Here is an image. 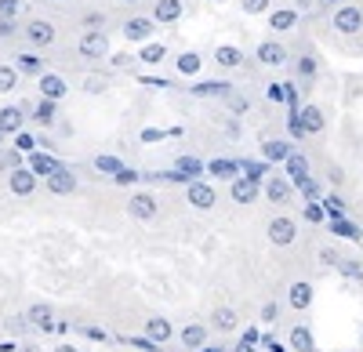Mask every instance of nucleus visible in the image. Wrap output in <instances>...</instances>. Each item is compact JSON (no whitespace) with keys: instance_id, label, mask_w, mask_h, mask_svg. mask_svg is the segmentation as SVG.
Masks as SVG:
<instances>
[{"instance_id":"obj_47","label":"nucleus","mask_w":363,"mask_h":352,"mask_svg":"<svg viewBox=\"0 0 363 352\" xmlns=\"http://www.w3.org/2000/svg\"><path fill=\"white\" fill-rule=\"evenodd\" d=\"M131 62H135V58H128V55H116V58H113L116 69H124V66H131Z\"/></svg>"},{"instance_id":"obj_42","label":"nucleus","mask_w":363,"mask_h":352,"mask_svg":"<svg viewBox=\"0 0 363 352\" xmlns=\"http://www.w3.org/2000/svg\"><path fill=\"white\" fill-rule=\"evenodd\" d=\"M22 0H0V18H18Z\"/></svg>"},{"instance_id":"obj_30","label":"nucleus","mask_w":363,"mask_h":352,"mask_svg":"<svg viewBox=\"0 0 363 352\" xmlns=\"http://www.w3.org/2000/svg\"><path fill=\"white\" fill-rule=\"evenodd\" d=\"M174 69H178L182 76H196V73L203 69V55H200V51H182V55L174 58Z\"/></svg>"},{"instance_id":"obj_1","label":"nucleus","mask_w":363,"mask_h":352,"mask_svg":"<svg viewBox=\"0 0 363 352\" xmlns=\"http://www.w3.org/2000/svg\"><path fill=\"white\" fill-rule=\"evenodd\" d=\"M330 29H335L338 37H363V4L359 0L335 8V15H330Z\"/></svg>"},{"instance_id":"obj_41","label":"nucleus","mask_w":363,"mask_h":352,"mask_svg":"<svg viewBox=\"0 0 363 352\" xmlns=\"http://www.w3.org/2000/svg\"><path fill=\"white\" fill-rule=\"evenodd\" d=\"M15 149L33 153V149H37V138H33V135H26V131H18V135H15Z\"/></svg>"},{"instance_id":"obj_14","label":"nucleus","mask_w":363,"mask_h":352,"mask_svg":"<svg viewBox=\"0 0 363 352\" xmlns=\"http://www.w3.org/2000/svg\"><path fill=\"white\" fill-rule=\"evenodd\" d=\"M26 324H29V331H58V324H55V309L48 305V302H37V305H29L26 312Z\"/></svg>"},{"instance_id":"obj_55","label":"nucleus","mask_w":363,"mask_h":352,"mask_svg":"<svg viewBox=\"0 0 363 352\" xmlns=\"http://www.w3.org/2000/svg\"><path fill=\"white\" fill-rule=\"evenodd\" d=\"M211 4H218V0H211Z\"/></svg>"},{"instance_id":"obj_48","label":"nucleus","mask_w":363,"mask_h":352,"mask_svg":"<svg viewBox=\"0 0 363 352\" xmlns=\"http://www.w3.org/2000/svg\"><path fill=\"white\" fill-rule=\"evenodd\" d=\"M80 331H84V334H87V338H95V341H102V338H106V334H102V331H99V327H80Z\"/></svg>"},{"instance_id":"obj_40","label":"nucleus","mask_w":363,"mask_h":352,"mask_svg":"<svg viewBox=\"0 0 363 352\" xmlns=\"http://www.w3.org/2000/svg\"><path fill=\"white\" fill-rule=\"evenodd\" d=\"M80 25H84V29H106V15H102V11H87V15L80 18Z\"/></svg>"},{"instance_id":"obj_17","label":"nucleus","mask_w":363,"mask_h":352,"mask_svg":"<svg viewBox=\"0 0 363 352\" xmlns=\"http://www.w3.org/2000/svg\"><path fill=\"white\" fill-rule=\"evenodd\" d=\"M48 193H55V196H69V193H77V174H73L66 164H58V167L48 174Z\"/></svg>"},{"instance_id":"obj_15","label":"nucleus","mask_w":363,"mask_h":352,"mask_svg":"<svg viewBox=\"0 0 363 352\" xmlns=\"http://www.w3.org/2000/svg\"><path fill=\"white\" fill-rule=\"evenodd\" d=\"M298 25H301V11L298 8H272L269 11V33L284 37V33H291V29H298Z\"/></svg>"},{"instance_id":"obj_46","label":"nucleus","mask_w":363,"mask_h":352,"mask_svg":"<svg viewBox=\"0 0 363 352\" xmlns=\"http://www.w3.org/2000/svg\"><path fill=\"white\" fill-rule=\"evenodd\" d=\"M95 167H102V171H113V174H116V171L124 167V164H120V160H113V157H99V160H95Z\"/></svg>"},{"instance_id":"obj_13","label":"nucleus","mask_w":363,"mask_h":352,"mask_svg":"<svg viewBox=\"0 0 363 352\" xmlns=\"http://www.w3.org/2000/svg\"><path fill=\"white\" fill-rule=\"evenodd\" d=\"M37 178L40 174L33 171V167H15V171H8V189L15 193V196H33L37 193Z\"/></svg>"},{"instance_id":"obj_11","label":"nucleus","mask_w":363,"mask_h":352,"mask_svg":"<svg viewBox=\"0 0 363 352\" xmlns=\"http://www.w3.org/2000/svg\"><path fill=\"white\" fill-rule=\"evenodd\" d=\"M207 324H211V331H215V334H233V331H240V309L215 305V309H211V316H207Z\"/></svg>"},{"instance_id":"obj_31","label":"nucleus","mask_w":363,"mask_h":352,"mask_svg":"<svg viewBox=\"0 0 363 352\" xmlns=\"http://www.w3.org/2000/svg\"><path fill=\"white\" fill-rule=\"evenodd\" d=\"M287 341H291V348H294V352H316L313 334H309V327H306V324H294V327L287 331Z\"/></svg>"},{"instance_id":"obj_3","label":"nucleus","mask_w":363,"mask_h":352,"mask_svg":"<svg viewBox=\"0 0 363 352\" xmlns=\"http://www.w3.org/2000/svg\"><path fill=\"white\" fill-rule=\"evenodd\" d=\"M298 222L291 218V215H272L269 222H265V237H269V244L272 247H291V244H298Z\"/></svg>"},{"instance_id":"obj_10","label":"nucleus","mask_w":363,"mask_h":352,"mask_svg":"<svg viewBox=\"0 0 363 352\" xmlns=\"http://www.w3.org/2000/svg\"><path fill=\"white\" fill-rule=\"evenodd\" d=\"M207 341H211V324H200V319H193V324H186L178 331V345L186 352H200Z\"/></svg>"},{"instance_id":"obj_5","label":"nucleus","mask_w":363,"mask_h":352,"mask_svg":"<svg viewBox=\"0 0 363 352\" xmlns=\"http://www.w3.org/2000/svg\"><path fill=\"white\" fill-rule=\"evenodd\" d=\"M22 40H26L29 47L44 51V47H51V44L58 40V29H55V22H48V18H29V22L22 25Z\"/></svg>"},{"instance_id":"obj_33","label":"nucleus","mask_w":363,"mask_h":352,"mask_svg":"<svg viewBox=\"0 0 363 352\" xmlns=\"http://www.w3.org/2000/svg\"><path fill=\"white\" fill-rule=\"evenodd\" d=\"M222 102H225V109H229L233 116H244V113L251 109V98H247L244 91H240V87H233V91H229Z\"/></svg>"},{"instance_id":"obj_21","label":"nucleus","mask_w":363,"mask_h":352,"mask_svg":"<svg viewBox=\"0 0 363 352\" xmlns=\"http://www.w3.org/2000/svg\"><path fill=\"white\" fill-rule=\"evenodd\" d=\"M153 15L160 25H171V22H178L182 15H186V0H153Z\"/></svg>"},{"instance_id":"obj_45","label":"nucleus","mask_w":363,"mask_h":352,"mask_svg":"<svg viewBox=\"0 0 363 352\" xmlns=\"http://www.w3.org/2000/svg\"><path fill=\"white\" fill-rule=\"evenodd\" d=\"M84 91H91V95L106 91V76H87V80H84Z\"/></svg>"},{"instance_id":"obj_12","label":"nucleus","mask_w":363,"mask_h":352,"mask_svg":"<svg viewBox=\"0 0 363 352\" xmlns=\"http://www.w3.org/2000/svg\"><path fill=\"white\" fill-rule=\"evenodd\" d=\"M186 203H189V208H196V211H211L218 203V193H215V186H211V182H189L186 186Z\"/></svg>"},{"instance_id":"obj_4","label":"nucleus","mask_w":363,"mask_h":352,"mask_svg":"<svg viewBox=\"0 0 363 352\" xmlns=\"http://www.w3.org/2000/svg\"><path fill=\"white\" fill-rule=\"evenodd\" d=\"M255 62H258L262 69H284V66L291 62V51H287V44H280L277 37H269V40H262V44L255 47Z\"/></svg>"},{"instance_id":"obj_28","label":"nucleus","mask_w":363,"mask_h":352,"mask_svg":"<svg viewBox=\"0 0 363 352\" xmlns=\"http://www.w3.org/2000/svg\"><path fill=\"white\" fill-rule=\"evenodd\" d=\"M284 167H287V174H291V182H306V178H313V171H309V157L306 153H291L287 160H284Z\"/></svg>"},{"instance_id":"obj_36","label":"nucleus","mask_w":363,"mask_h":352,"mask_svg":"<svg viewBox=\"0 0 363 352\" xmlns=\"http://www.w3.org/2000/svg\"><path fill=\"white\" fill-rule=\"evenodd\" d=\"M338 269H342L349 280H356V283L363 287V261H359V258H342V266H338Z\"/></svg>"},{"instance_id":"obj_26","label":"nucleus","mask_w":363,"mask_h":352,"mask_svg":"<svg viewBox=\"0 0 363 352\" xmlns=\"http://www.w3.org/2000/svg\"><path fill=\"white\" fill-rule=\"evenodd\" d=\"M229 91H233L229 80H203V84L189 87V95H196V98H225Z\"/></svg>"},{"instance_id":"obj_35","label":"nucleus","mask_w":363,"mask_h":352,"mask_svg":"<svg viewBox=\"0 0 363 352\" xmlns=\"http://www.w3.org/2000/svg\"><path fill=\"white\" fill-rule=\"evenodd\" d=\"M18 66L11 62V66H0V95H8V91H15V84H18Z\"/></svg>"},{"instance_id":"obj_38","label":"nucleus","mask_w":363,"mask_h":352,"mask_svg":"<svg viewBox=\"0 0 363 352\" xmlns=\"http://www.w3.org/2000/svg\"><path fill=\"white\" fill-rule=\"evenodd\" d=\"M258 319L265 327H272V324H280V302H265L262 309H258Z\"/></svg>"},{"instance_id":"obj_6","label":"nucleus","mask_w":363,"mask_h":352,"mask_svg":"<svg viewBox=\"0 0 363 352\" xmlns=\"http://www.w3.org/2000/svg\"><path fill=\"white\" fill-rule=\"evenodd\" d=\"M157 18L153 15H128L124 22H120V33H124V40H135V44H145L157 37Z\"/></svg>"},{"instance_id":"obj_39","label":"nucleus","mask_w":363,"mask_h":352,"mask_svg":"<svg viewBox=\"0 0 363 352\" xmlns=\"http://www.w3.org/2000/svg\"><path fill=\"white\" fill-rule=\"evenodd\" d=\"M211 171H215L218 178H236L240 164H229V160H215V164H211Z\"/></svg>"},{"instance_id":"obj_37","label":"nucleus","mask_w":363,"mask_h":352,"mask_svg":"<svg viewBox=\"0 0 363 352\" xmlns=\"http://www.w3.org/2000/svg\"><path fill=\"white\" fill-rule=\"evenodd\" d=\"M240 11H244V15H269L272 0H240Z\"/></svg>"},{"instance_id":"obj_2","label":"nucleus","mask_w":363,"mask_h":352,"mask_svg":"<svg viewBox=\"0 0 363 352\" xmlns=\"http://www.w3.org/2000/svg\"><path fill=\"white\" fill-rule=\"evenodd\" d=\"M77 55L87 58V62H102L109 58V33L106 29H84L77 40Z\"/></svg>"},{"instance_id":"obj_7","label":"nucleus","mask_w":363,"mask_h":352,"mask_svg":"<svg viewBox=\"0 0 363 352\" xmlns=\"http://www.w3.org/2000/svg\"><path fill=\"white\" fill-rule=\"evenodd\" d=\"M284 305L291 309V312H309V305H313V283L309 280H287V287H284Z\"/></svg>"},{"instance_id":"obj_50","label":"nucleus","mask_w":363,"mask_h":352,"mask_svg":"<svg viewBox=\"0 0 363 352\" xmlns=\"http://www.w3.org/2000/svg\"><path fill=\"white\" fill-rule=\"evenodd\" d=\"M4 138H8V135H4V131H0V149H4Z\"/></svg>"},{"instance_id":"obj_23","label":"nucleus","mask_w":363,"mask_h":352,"mask_svg":"<svg viewBox=\"0 0 363 352\" xmlns=\"http://www.w3.org/2000/svg\"><path fill=\"white\" fill-rule=\"evenodd\" d=\"M15 66H18V73L22 76H40V73H48V62L40 58V51H18L15 55Z\"/></svg>"},{"instance_id":"obj_54","label":"nucleus","mask_w":363,"mask_h":352,"mask_svg":"<svg viewBox=\"0 0 363 352\" xmlns=\"http://www.w3.org/2000/svg\"><path fill=\"white\" fill-rule=\"evenodd\" d=\"M359 348H363V338H359Z\"/></svg>"},{"instance_id":"obj_25","label":"nucleus","mask_w":363,"mask_h":352,"mask_svg":"<svg viewBox=\"0 0 363 352\" xmlns=\"http://www.w3.org/2000/svg\"><path fill=\"white\" fill-rule=\"evenodd\" d=\"M145 338L149 341H157V345H167L174 338V327H171V319L164 316H153V319H145Z\"/></svg>"},{"instance_id":"obj_22","label":"nucleus","mask_w":363,"mask_h":352,"mask_svg":"<svg viewBox=\"0 0 363 352\" xmlns=\"http://www.w3.org/2000/svg\"><path fill=\"white\" fill-rule=\"evenodd\" d=\"M294 73H298V80L301 84H313L316 80V73H320V58H316V51H301V55H294Z\"/></svg>"},{"instance_id":"obj_49","label":"nucleus","mask_w":363,"mask_h":352,"mask_svg":"<svg viewBox=\"0 0 363 352\" xmlns=\"http://www.w3.org/2000/svg\"><path fill=\"white\" fill-rule=\"evenodd\" d=\"M51 352H80V348H77V345H73V341H62V345H55V348H51Z\"/></svg>"},{"instance_id":"obj_19","label":"nucleus","mask_w":363,"mask_h":352,"mask_svg":"<svg viewBox=\"0 0 363 352\" xmlns=\"http://www.w3.org/2000/svg\"><path fill=\"white\" fill-rule=\"evenodd\" d=\"M229 196L236 203H255L262 196V182L251 178V174H240V178H233V186H229Z\"/></svg>"},{"instance_id":"obj_16","label":"nucleus","mask_w":363,"mask_h":352,"mask_svg":"<svg viewBox=\"0 0 363 352\" xmlns=\"http://www.w3.org/2000/svg\"><path fill=\"white\" fill-rule=\"evenodd\" d=\"M37 95L51 98V102H62L69 95V84H66V76H58V73H40L37 76Z\"/></svg>"},{"instance_id":"obj_34","label":"nucleus","mask_w":363,"mask_h":352,"mask_svg":"<svg viewBox=\"0 0 363 352\" xmlns=\"http://www.w3.org/2000/svg\"><path fill=\"white\" fill-rule=\"evenodd\" d=\"M26 157H29V167H33V171L40 174V178H48V174L58 167V160H55V157H48V153H37V149H33V153H26Z\"/></svg>"},{"instance_id":"obj_53","label":"nucleus","mask_w":363,"mask_h":352,"mask_svg":"<svg viewBox=\"0 0 363 352\" xmlns=\"http://www.w3.org/2000/svg\"><path fill=\"white\" fill-rule=\"evenodd\" d=\"M323 4H338V0H323Z\"/></svg>"},{"instance_id":"obj_43","label":"nucleus","mask_w":363,"mask_h":352,"mask_svg":"<svg viewBox=\"0 0 363 352\" xmlns=\"http://www.w3.org/2000/svg\"><path fill=\"white\" fill-rule=\"evenodd\" d=\"M0 167H8V171L22 167V149H11V153H0Z\"/></svg>"},{"instance_id":"obj_32","label":"nucleus","mask_w":363,"mask_h":352,"mask_svg":"<svg viewBox=\"0 0 363 352\" xmlns=\"http://www.w3.org/2000/svg\"><path fill=\"white\" fill-rule=\"evenodd\" d=\"M164 58H167V47L160 40H145V47L138 51V62H145V66H160Z\"/></svg>"},{"instance_id":"obj_44","label":"nucleus","mask_w":363,"mask_h":352,"mask_svg":"<svg viewBox=\"0 0 363 352\" xmlns=\"http://www.w3.org/2000/svg\"><path fill=\"white\" fill-rule=\"evenodd\" d=\"M18 33V22L15 18H0V40H11Z\"/></svg>"},{"instance_id":"obj_51","label":"nucleus","mask_w":363,"mask_h":352,"mask_svg":"<svg viewBox=\"0 0 363 352\" xmlns=\"http://www.w3.org/2000/svg\"><path fill=\"white\" fill-rule=\"evenodd\" d=\"M51 4H69V0H51Z\"/></svg>"},{"instance_id":"obj_18","label":"nucleus","mask_w":363,"mask_h":352,"mask_svg":"<svg viewBox=\"0 0 363 352\" xmlns=\"http://www.w3.org/2000/svg\"><path fill=\"white\" fill-rule=\"evenodd\" d=\"M211 62H215L218 69H225V73H233V69H240V66L247 62V55L240 51L236 44H218L215 55H211Z\"/></svg>"},{"instance_id":"obj_29","label":"nucleus","mask_w":363,"mask_h":352,"mask_svg":"<svg viewBox=\"0 0 363 352\" xmlns=\"http://www.w3.org/2000/svg\"><path fill=\"white\" fill-rule=\"evenodd\" d=\"M33 124H40V127H55V124H58V102L40 98V102L33 106Z\"/></svg>"},{"instance_id":"obj_20","label":"nucleus","mask_w":363,"mask_h":352,"mask_svg":"<svg viewBox=\"0 0 363 352\" xmlns=\"http://www.w3.org/2000/svg\"><path fill=\"white\" fill-rule=\"evenodd\" d=\"M298 120H301V127H306V135H309V138H316V135H323V131H327V113H323L320 106H313V102L298 109Z\"/></svg>"},{"instance_id":"obj_24","label":"nucleus","mask_w":363,"mask_h":352,"mask_svg":"<svg viewBox=\"0 0 363 352\" xmlns=\"http://www.w3.org/2000/svg\"><path fill=\"white\" fill-rule=\"evenodd\" d=\"M22 127H26V109L22 106H0V131L18 135Z\"/></svg>"},{"instance_id":"obj_8","label":"nucleus","mask_w":363,"mask_h":352,"mask_svg":"<svg viewBox=\"0 0 363 352\" xmlns=\"http://www.w3.org/2000/svg\"><path fill=\"white\" fill-rule=\"evenodd\" d=\"M262 196L269 203H277V208H287V203L294 200V182L280 178V174H269V178L262 182Z\"/></svg>"},{"instance_id":"obj_27","label":"nucleus","mask_w":363,"mask_h":352,"mask_svg":"<svg viewBox=\"0 0 363 352\" xmlns=\"http://www.w3.org/2000/svg\"><path fill=\"white\" fill-rule=\"evenodd\" d=\"M291 153H294V145H291L287 138H262V157H265L269 164H272V160L284 164Z\"/></svg>"},{"instance_id":"obj_9","label":"nucleus","mask_w":363,"mask_h":352,"mask_svg":"<svg viewBox=\"0 0 363 352\" xmlns=\"http://www.w3.org/2000/svg\"><path fill=\"white\" fill-rule=\"evenodd\" d=\"M128 215H131L135 222H153V218L160 215V200H157L153 193H131Z\"/></svg>"},{"instance_id":"obj_52","label":"nucleus","mask_w":363,"mask_h":352,"mask_svg":"<svg viewBox=\"0 0 363 352\" xmlns=\"http://www.w3.org/2000/svg\"><path fill=\"white\" fill-rule=\"evenodd\" d=\"M124 4H142V0H124Z\"/></svg>"}]
</instances>
